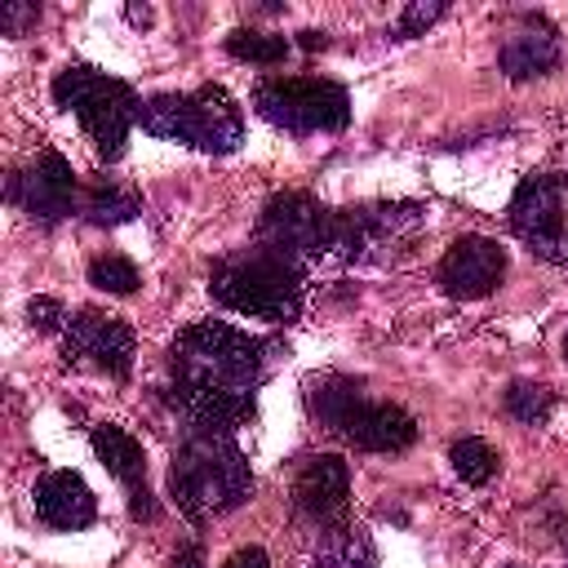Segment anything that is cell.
<instances>
[{"label":"cell","instance_id":"1","mask_svg":"<svg viewBox=\"0 0 568 568\" xmlns=\"http://www.w3.org/2000/svg\"><path fill=\"white\" fill-rule=\"evenodd\" d=\"M271 364V342L200 320L169 346V404L186 422V435H235L253 417V390Z\"/></svg>","mask_w":568,"mask_h":568},{"label":"cell","instance_id":"2","mask_svg":"<svg viewBox=\"0 0 568 568\" xmlns=\"http://www.w3.org/2000/svg\"><path fill=\"white\" fill-rule=\"evenodd\" d=\"M302 275L306 271L297 262H288L275 248H266V244L253 240L248 248H235V253H226V257L213 262L209 293H213L217 306H226L235 315L288 324V320H297L302 297H306Z\"/></svg>","mask_w":568,"mask_h":568},{"label":"cell","instance_id":"3","mask_svg":"<svg viewBox=\"0 0 568 568\" xmlns=\"http://www.w3.org/2000/svg\"><path fill=\"white\" fill-rule=\"evenodd\" d=\"M169 497L195 524L244 506L253 497V470L235 435H186L169 466Z\"/></svg>","mask_w":568,"mask_h":568},{"label":"cell","instance_id":"4","mask_svg":"<svg viewBox=\"0 0 568 568\" xmlns=\"http://www.w3.org/2000/svg\"><path fill=\"white\" fill-rule=\"evenodd\" d=\"M306 408L328 435H337L359 453H404L417 439V422L399 404L368 399L359 382L337 373L315 377L306 386Z\"/></svg>","mask_w":568,"mask_h":568},{"label":"cell","instance_id":"5","mask_svg":"<svg viewBox=\"0 0 568 568\" xmlns=\"http://www.w3.org/2000/svg\"><path fill=\"white\" fill-rule=\"evenodd\" d=\"M138 124L151 138L209 155H226L244 142V111L222 84H200L191 93H155L142 102Z\"/></svg>","mask_w":568,"mask_h":568},{"label":"cell","instance_id":"6","mask_svg":"<svg viewBox=\"0 0 568 568\" xmlns=\"http://www.w3.org/2000/svg\"><path fill=\"white\" fill-rule=\"evenodd\" d=\"M53 102L84 124L93 151L106 164H115L124 155L129 129L138 124V111H142V98L133 93V84H124L98 67H84V62H71L53 75Z\"/></svg>","mask_w":568,"mask_h":568},{"label":"cell","instance_id":"7","mask_svg":"<svg viewBox=\"0 0 568 568\" xmlns=\"http://www.w3.org/2000/svg\"><path fill=\"white\" fill-rule=\"evenodd\" d=\"M257 244L306 266L346 262V209H328L306 191H280L262 204Z\"/></svg>","mask_w":568,"mask_h":568},{"label":"cell","instance_id":"8","mask_svg":"<svg viewBox=\"0 0 568 568\" xmlns=\"http://www.w3.org/2000/svg\"><path fill=\"white\" fill-rule=\"evenodd\" d=\"M253 111L293 138L342 133L351 124L346 89L320 75H262L253 84Z\"/></svg>","mask_w":568,"mask_h":568},{"label":"cell","instance_id":"9","mask_svg":"<svg viewBox=\"0 0 568 568\" xmlns=\"http://www.w3.org/2000/svg\"><path fill=\"white\" fill-rule=\"evenodd\" d=\"M506 222L537 257L568 266V173H532L515 186Z\"/></svg>","mask_w":568,"mask_h":568},{"label":"cell","instance_id":"10","mask_svg":"<svg viewBox=\"0 0 568 568\" xmlns=\"http://www.w3.org/2000/svg\"><path fill=\"white\" fill-rule=\"evenodd\" d=\"M133 328L106 311H93V306H80L67 315V328H62V355L80 368H93V373H106V377H129L133 368Z\"/></svg>","mask_w":568,"mask_h":568},{"label":"cell","instance_id":"11","mask_svg":"<svg viewBox=\"0 0 568 568\" xmlns=\"http://www.w3.org/2000/svg\"><path fill=\"white\" fill-rule=\"evenodd\" d=\"M75 200H80V178L58 151H40L36 160L9 173V204H18L31 222L53 226L62 217H75Z\"/></svg>","mask_w":568,"mask_h":568},{"label":"cell","instance_id":"12","mask_svg":"<svg viewBox=\"0 0 568 568\" xmlns=\"http://www.w3.org/2000/svg\"><path fill=\"white\" fill-rule=\"evenodd\" d=\"M422 204L395 200V204H359L346 209V262H382L422 231Z\"/></svg>","mask_w":568,"mask_h":568},{"label":"cell","instance_id":"13","mask_svg":"<svg viewBox=\"0 0 568 568\" xmlns=\"http://www.w3.org/2000/svg\"><path fill=\"white\" fill-rule=\"evenodd\" d=\"M506 275V248L488 235H462L444 248L439 266H435V284L448 293V297H462V302H475V297H488Z\"/></svg>","mask_w":568,"mask_h":568},{"label":"cell","instance_id":"14","mask_svg":"<svg viewBox=\"0 0 568 568\" xmlns=\"http://www.w3.org/2000/svg\"><path fill=\"white\" fill-rule=\"evenodd\" d=\"M351 497V466L337 453H306L293 466V506L315 528L342 524Z\"/></svg>","mask_w":568,"mask_h":568},{"label":"cell","instance_id":"15","mask_svg":"<svg viewBox=\"0 0 568 568\" xmlns=\"http://www.w3.org/2000/svg\"><path fill=\"white\" fill-rule=\"evenodd\" d=\"M497 67H501L510 80L550 75V71L559 67V31H555L541 13H519V18H510V27L501 31Z\"/></svg>","mask_w":568,"mask_h":568},{"label":"cell","instance_id":"16","mask_svg":"<svg viewBox=\"0 0 568 568\" xmlns=\"http://www.w3.org/2000/svg\"><path fill=\"white\" fill-rule=\"evenodd\" d=\"M89 439H93L98 462L124 484V493H129V515H133V519H155V501H151V488H146V453H142V444H138L124 426H111V422L93 426Z\"/></svg>","mask_w":568,"mask_h":568},{"label":"cell","instance_id":"17","mask_svg":"<svg viewBox=\"0 0 568 568\" xmlns=\"http://www.w3.org/2000/svg\"><path fill=\"white\" fill-rule=\"evenodd\" d=\"M31 506H36V519L58 528V532H75V528H89L98 519V497L75 470L40 475L31 488Z\"/></svg>","mask_w":568,"mask_h":568},{"label":"cell","instance_id":"18","mask_svg":"<svg viewBox=\"0 0 568 568\" xmlns=\"http://www.w3.org/2000/svg\"><path fill=\"white\" fill-rule=\"evenodd\" d=\"M142 213V200L133 186L115 182V178H89L80 182V200H75V217H84L89 226H120L133 222Z\"/></svg>","mask_w":568,"mask_h":568},{"label":"cell","instance_id":"19","mask_svg":"<svg viewBox=\"0 0 568 568\" xmlns=\"http://www.w3.org/2000/svg\"><path fill=\"white\" fill-rule=\"evenodd\" d=\"M311 568H377V546L364 524H328L320 528Z\"/></svg>","mask_w":568,"mask_h":568},{"label":"cell","instance_id":"20","mask_svg":"<svg viewBox=\"0 0 568 568\" xmlns=\"http://www.w3.org/2000/svg\"><path fill=\"white\" fill-rule=\"evenodd\" d=\"M288 40L284 36H271V31H253V27H235L226 36V53L240 58V62H253V67H280L288 58Z\"/></svg>","mask_w":568,"mask_h":568},{"label":"cell","instance_id":"21","mask_svg":"<svg viewBox=\"0 0 568 568\" xmlns=\"http://www.w3.org/2000/svg\"><path fill=\"white\" fill-rule=\"evenodd\" d=\"M448 462H453V470H457L466 484H488V479L497 475V466H501L497 448H493L488 439H479V435H462V439L448 448Z\"/></svg>","mask_w":568,"mask_h":568},{"label":"cell","instance_id":"22","mask_svg":"<svg viewBox=\"0 0 568 568\" xmlns=\"http://www.w3.org/2000/svg\"><path fill=\"white\" fill-rule=\"evenodd\" d=\"M501 404H506V413H510L519 426H546V417H550V408H555V395H550L546 386H537V382H510Z\"/></svg>","mask_w":568,"mask_h":568},{"label":"cell","instance_id":"23","mask_svg":"<svg viewBox=\"0 0 568 568\" xmlns=\"http://www.w3.org/2000/svg\"><path fill=\"white\" fill-rule=\"evenodd\" d=\"M89 284L102 288V293L124 297V293L138 288V266H133L129 257H120V253H102V257L89 262Z\"/></svg>","mask_w":568,"mask_h":568},{"label":"cell","instance_id":"24","mask_svg":"<svg viewBox=\"0 0 568 568\" xmlns=\"http://www.w3.org/2000/svg\"><path fill=\"white\" fill-rule=\"evenodd\" d=\"M448 13V4H439V0H417V4H408L404 13H399V22H395V40H413V36H422L430 22H439Z\"/></svg>","mask_w":568,"mask_h":568},{"label":"cell","instance_id":"25","mask_svg":"<svg viewBox=\"0 0 568 568\" xmlns=\"http://www.w3.org/2000/svg\"><path fill=\"white\" fill-rule=\"evenodd\" d=\"M36 18H40V4H31V0H4L0 4V31L4 36H27L36 27Z\"/></svg>","mask_w":568,"mask_h":568},{"label":"cell","instance_id":"26","mask_svg":"<svg viewBox=\"0 0 568 568\" xmlns=\"http://www.w3.org/2000/svg\"><path fill=\"white\" fill-rule=\"evenodd\" d=\"M27 315H31V324H36L40 333H62L71 311H62V302H53V297H36V302L27 306Z\"/></svg>","mask_w":568,"mask_h":568},{"label":"cell","instance_id":"27","mask_svg":"<svg viewBox=\"0 0 568 568\" xmlns=\"http://www.w3.org/2000/svg\"><path fill=\"white\" fill-rule=\"evenodd\" d=\"M222 568H271V559H266V550H262V546H244V550H235Z\"/></svg>","mask_w":568,"mask_h":568},{"label":"cell","instance_id":"28","mask_svg":"<svg viewBox=\"0 0 568 568\" xmlns=\"http://www.w3.org/2000/svg\"><path fill=\"white\" fill-rule=\"evenodd\" d=\"M173 568H204V555H200V546H182V550L173 555Z\"/></svg>","mask_w":568,"mask_h":568},{"label":"cell","instance_id":"29","mask_svg":"<svg viewBox=\"0 0 568 568\" xmlns=\"http://www.w3.org/2000/svg\"><path fill=\"white\" fill-rule=\"evenodd\" d=\"M297 44H302V49H324L328 40H324V31H302V36H297Z\"/></svg>","mask_w":568,"mask_h":568},{"label":"cell","instance_id":"30","mask_svg":"<svg viewBox=\"0 0 568 568\" xmlns=\"http://www.w3.org/2000/svg\"><path fill=\"white\" fill-rule=\"evenodd\" d=\"M564 359H568V337H564Z\"/></svg>","mask_w":568,"mask_h":568},{"label":"cell","instance_id":"31","mask_svg":"<svg viewBox=\"0 0 568 568\" xmlns=\"http://www.w3.org/2000/svg\"><path fill=\"white\" fill-rule=\"evenodd\" d=\"M510 568H519V564H510Z\"/></svg>","mask_w":568,"mask_h":568}]
</instances>
